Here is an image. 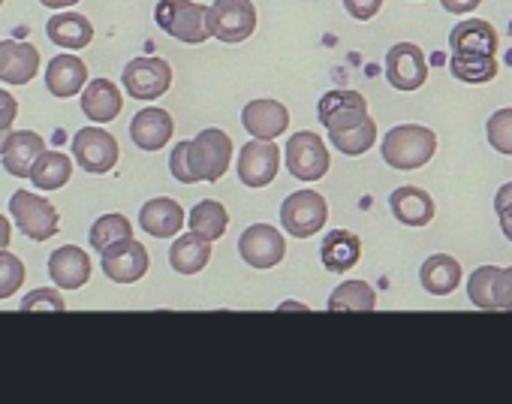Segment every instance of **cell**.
Instances as JSON below:
<instances>
[{
    "label": "cell",
    "mask_w": 512,
    "mask_h": 404,
    "mask_svg": "<svg viewBox=\"0 0 512 404\" xmlns=\"http://www.w3.org/2000/svg\"><path fill=\"white\" fill-rule=\"evenodd\" d=\"M121 148L118 139L103 130V127H82L73 136V160L88 172V175H106L118 166Z\"/></svg>",
    "instance_id": "obj_9"
},
{
    "label": "cell",
    "mask_w": 512,
    "mask_h": 404,
    "mask_svg": "<svg viewBox=\"0 0 512 404\" xmlns=\"http://www.w3.org/2000/svg\"><path fill=\"white\" fill-rule=\"evenodd\" d=\"M494 302H497V311H512V266L500 269L494 281Z\"/></svg>",
    "instance_id": "obj_40"
},
{
    "label": "cell",
    "mask_w": 512,
    "mask_h": 404,
    "mask_svg": "<svg viewBox=\"0 0 512 404\" xmlns=\"http://www.w3.org/2000/svg\"><path fill=\"white\" fill-rule=\"evenodd\" d=\"M241 124L253 139H278L290 127V112L278 100H250L241 109Z\"/></svg>",
    "instance_id": "obj_17"
},
{
    "label": "cell",
    "mask_w": 512,
    "mask_h": 404,
    "mask_svg": "<svg viewBox=\"0 0 512 404\" xmlns=\"http://www.w3.org/2000/svg\"><path fill=\"white\" fill-rule=\"evenodd\" d=\"M208 31L220 43H244L256 31V7L250 0H214L208 7Z\"/></svg>",
    "instance_id": "obj_7"
},
{
    "label": "cell",
    "mask_w": 512,
    "mask_h": 404,
    "mask_svg": "<svg viewBox=\"0 0 512 404\" xmlns=\"http://www.w3.org/2000/svg\"><path fill=\"white\" fill-rule=\"evenodd\" d=\"M449 73L464 82V85H488L497 76V61L494 55H452L449 58Z\"/></svg>",
    "instance_id": "obj_32"
},
{
    "label": "cell",
    "mask_w": 512,
    "mask_h": 404,
    "mask_svg": "<svg viewBox=\"0 0 512 404\" xmlns=\"http://www.w3.org/2000/svg\"><path fill=\"white\" fill-rule=\"evenodd\" d=\"M154 22L163 34L184 46H202L211 40L208 7L196 4V0H160L154 7Z\"/></svg>",
    "instance_id": "obj_2"
},
{
    "label": "cell",
    "mask_w": 512,
    "mask_h": 404,
    "mask_svg": "<svg viewBox=\"0 0 512 404\" xmlns=\"http://www.w3.org/2000/svg\"><path fill=\"white\" fill-rule=\"evenodd\" d=\"M500 269L497 266H479L470 278H467V296L476 308L482 311H497L494 302V281H497Z\"/></svg>",
    "instance_id": "obj_35"
},
{
    "label": "cell",
    "mask_w": 512,
    "mask_h": 404,
    "mask_svg": "<svg viewBox=\"0 0 512 404\" xmlns=\"http://www.w3.org/2000/svg\"><path fill=\"white\" fill-rule=\"evenodd\" d=\"M211 260V242L202 239L199 233H184V236H175L172 248H169V266L178 272V275H196L208 266Z\"/></svg>",
    "instance_id": "obj_28"
},
{
    "label": "cell",
    "mask_w": 512,
    "mask_h": 404,
    "mask_svg": "<svg viewBox=\"0 0 512 404\" xmlns=\"http://www.w3.org/2000/svg\"><path fill=\"white\" fill-rule=\"evenodd\" d=\"M281 311H308V305H302V302H284Z\"/></svg>",
    "instance_id": "obj_48"
},
{
    "label": "cell",
    "mask_w": 512,
    "mask_h": 404,
    "mask_svg": "<svg viewBox=\"0 0 512 404\" xmlns=\"http://www.w3.org/2000/svg\"><path fill=\"white\" fill-rule=\"evenodd\" d=\"M389 212L404 227H428L437 215V206L428 190H422L416 184H401L389 196Z\"/></svg>",
    "instance_id": "obj_15"
},
{
    "label": "cell",
    "mask_w": 512,
    "mask_h": 404,
    "mask_svg": "<svg viewBox=\"0 0 512 404\" xmlns=\"http://www.w3.org/2000/svg\"><path fill=\"white\" fill-rule=\"evenodd\" d=\"M419 284L428 296H452L461 287V263L449 254H431L419 266Z\"/></svg>",
    "instance_id": "obj_26"
},
{
    "label": "cell",
    "mask_w": 512,
    "mask_h": 404,
    "mask_svg": "<svg viewBox=\"0 0 512 404\" xmlns=\"http://www.w3.org/2000/svg\"><path fill=\"white\" fill-rule=\"evenodd\" d=\"M485 139L497 154L512 157V109H497L485 124Z\"/></svg>",
    "instance_id": "obj_36"
},
{
    "label": "cell",
    "mask_w": 512,
    "mask_h": 404,
    "mask_svg": "<svg viewBox=\"0 0 512 404\" xmlns=\"http://www.w3.org/2000/svg\"><path fill=\"white\" fill-rule=\"evenodd\" d=\"M40 73V52L31 43L0 40V82L28 85Z\"/></svg>",
    "instance_id": "obj_19"
},
{
    "label": "cell",
    "mask_w": 512,
    "mask_h": 404,
    "mask_svg": "<svg viewBox=\"0 0 512 404\" xmlns=\"http://www.w3.org/2000/svg\"><path fill=\"white\" fill-rule=\"evenodd\" d=\"M121 82L133 100L151 103V100H160L172 88V67L163 58H133L124 67Z\"/></svg>",
    "instance_id": "obj_10"
},
{
    "label": "cell",
    "mask_w": 512,
    "mask_h": 404,
    "mask_svg": "<svg viewBox=\"0 0 512 404\" xmlns=\"http://www.w3.org/2000/svg\"><path fill=\"white\" fill-rule=\"evenodd\" d=\"M497 218H500V233L512 242V206L503 209V212H497Z\"/></svg>",
    "instance_id": "obj_46"
},
{
    "label": "cell",
    "mask_w": 512,
    "mask_h": 404,
    "mask_svg": "<svg viewBox=\"0 0 512 404\" xmlns=\"http://www.w3.org/2000/svg\"><path fill=\"white\" fill-rule=\"evenodd\" d=\"M85 85H88V67H85L82 58L58 55V58L49 61V67H46V88H49L52 97H61V100L76 97V94L85 91Z\"/></svg>",
    "instance_id": "obj_22"
},
{
    "label": "cell",
    "mask_w": 512,
    "mask_h": 404,
    "mask_svg": "<svg viewBox=\"0 0 512 404\" xmlns=\"http://www.w3.org/2000/svg\"><path fill=\"white\" fill-rule=\"evenodd\" d=\"M326 221H329V202L317 190H296L281 206V224L293 239L317 236L326 227Z\"/></svg>",
    "instance_id": "obj_5"
},
{
    "label": "cell",
    "mask_w": 512,
    "mask_h": 404,
    "mask_svg": "<svg viewBox=\"0 0 512 404\" xmlns=\"http://www.w3.org/2000/svg\"><path fill=\"white\" fill-rule=\"evenodd\" d=\"M184 224H187V215L181 209V202L169 196L148 199L139 209V227L154 239H175L184 230Z\"/></svg>",
    "instance_id": "obj_18"
},
{
    "label": "cell",
    "mask_w": 512,
    "mask_h": 404,
    "mask_svg": "<svg viewBox=\"0 0 512 404\" xmlns=\"http://www.w3.org/2000/svg\"><path fill=\"white\" fill-rule=\"evenodd\" d=\"M22 311H67V299L52 287H40L22 299Z\"/></svg>",
    "instance_id": "obj_38"
},
{
    "label": "cell",
    "mask_w": 512,
    "mask_h": 404,
    "mask_svg": "<svg viewBox=\"0 0 512 404\" xmlns=\"http://www.w3.org/2000/svg\"><path fill=\"white\" fill-rule=\"evenodd\" d=\"M46 151V142L40 139V133L34 130H13L4 148V169L16 178H31L34 163L40 160V154Z\"/></svg>",
    "instance_id": "obj_25"
},
{
    "label": "cell",
    "mask_w": 512,
    "mask_h": 404,
    "mask_svg": "<svg viewBox=\"0 0 512 404\" xmlns=\"http://www.w3.org/2000/svg\"><path fill=\"white\" fill-rule=\"evenodd\" d=\"M317 118L329 133L353 130L368 118V100L359 91H350V88L329 91L317 103Z\"/></svg>",
    "instance_id": "obj_12"
},
{
    "label": "cell",
    "mask_w": 512,
    "mask_h": 404,
    "mask_svg": "<svg viewBox=\"0 0 512 404\" xmlns=\"http://www.w3.org/2000/svg\"><path fill=\"white\" fill-rule=\"evenodd\" d=\"M238 254L250 269L269 272L284 263L287 257V239L272 224H250L238 239Z\"/></svg>",
    "instance_id": "obj_8"
},
{
    "label": "cell",
    "mask_w": 512,
    "mask_h": 404,
    "mask_svg": "<svg viewBox=\"0 0 512 404\" xmlns=\"http://www.w3.org/2000/svg\"><path fill=\"white\" fill-rule=\"evenodd\" d=\"M124 239H133V224L124 218V215H103L91 224V233H88V242L94 251H106Z\"/></svg>",
    "instance_id": "obj_33"
},
{
    "label": "cell",
    "mask_w": 512,
    "mask_h": 404,
    "mask_svg": "<svg viewBox=\"0 0 512 404\" xmlns=\"http://www.w3.org/2000/svg\"><path fill=\"white\" fill-rule=\"evenodd\" d=\"M172 133H175V121L160 106H145L130 121V139H133V145L139 151H160V148H166Z\"/></svg>",
    "instance_id": "obj_16"
},
{
    "label": "cell",
    "mask_w": 512,
    "mask_h": 404,
    "mask_svg": "<svg viewBox=\"0 0 512 404\" xmlns=\"http://www.w3.org/2000/svg\"><path fill=\"white\" fill-rule=\"evenodd\" d=\"M479 4H482V0H440V7H443L446 13H452V16H467V13H473Z\"/></svg>",
    "instance_id": "obj_43"
},
{
    "label": "cell",
    "mask_w": 512,
    "mask_h": 404,
    "mask_svg": "<svg viewBox=\"0 0 512 404\" xmlns=\"http://www.w3.org/2000/svg\"><path fill=\"white\" fill-rule=\"evenodd\" d=\"M187 157H190V169H193L196 181L214 184L226 175V169L232 163V139L220 127H205L190 139Z\"/></svg>",
    "instance_id": "obj_3"
},
{
    "label": "cell",
    "mask_w": 512,
    "mask_h": 404,
    "mask_svg": "<svg viewBox=\"0 0 512 404\" xmlns=\"http://www.w3.org/2000/svg\"><path fill=\"white\" fill-rule=\"evenodd\" d=\"M374 308H377V293L371 284L359 278L341 281L329 296V311H374Z\"/></svg>",
    "instance_id": "obj_31"
},
{
    "label": "cell",
    "mask_w": 512,
    "mask_h": 404,
    "mask_svg": "<svg viewBox=\"0 0 512 404\" xmlns=\"http://www.w3.org/2000/svg\"><path fill=\"white\" fill-rule=\"evenodd\" d=\"M238 178L244 187H269L278 178L281 169V148L275 145V139H253L238 151Z\"/></svg>",
    "instance_id": "obj_11"
},
{
    "label": "cell",
    "mask_w": 512,
    "mask_h": 404,
    "mask_svg": "<svg viewBox=\"0 0 512 404\" xmlns=\"http://www.w3.org/2000/svg\"><path fill=\"white\" fill-rule=\"evenodd\" d=\"M437 154V133L422 124H398L383 136V160L392 169L410 172L431 163Z\"/></svg>",
    "instance_id": "obj_1"
},
{
    "label": "cell",
    "mask_w": 512,
    "mask_h": 404,
    "mask_svg": "<svg viewBox=\"0 0 512 404\" xmlns=\"http://www.w3.org/2000/svg\"><path fill=\"white\" fill-rule=\"evenodd\" d=\"M187 227L193 233H199L202 239L217 242L229 230V212L223 209V202H217V199H202V202H196V206L190 209Z\"/></svg>",
    "instance_id": "obj_29"
},
{
    "label": "cell",
    "mask_w": 512,
    "mask_h": 404,
    "mask_svg": "<svg viewBox=\"0 0 512 404\" xmlns=\"http://www.w3.org/2000/svg\"><path fill=\"white\" fill-rule=\"evenodd\" d=\"M46 37L58 46V49H70L79 52L85 46H91L94 40V25L73 10H58L49 22H46Z\"/></svg>",
    "instance_id": "obj_23"
},
{
    "label": "cell",
    "mask_w": 512,
    "mask_h": 404,
    "mask_svg": "<svg viewBox=\"0 0 512 404\" xmlns=\"http://www.w3.org/2000/svg\"><path fill=\"white\" fill-rule=\"evenodd\" d=\"M22 284H25V263L10 251H0V299L16 296Z\"/></svg>",
    "instance_id": "obj_37"
},
{
    "label": "cell",
    "mask_w": 512,
    "mask_h": 404,
    "mask_svg": "<svg viewBox=\"0 0 512 404\" xmlns=\"http://www.w3.org/2000/svg\"><path fill=\"white\" fill-rule=\"evenodd\" d=\"M124 109V97L121 88L112 79H91L82 91V112L94 121V124H109L121 115Z\"/></svg>",
    "instance_id": "obj_24"
},
{
    "label": "cell",
    "mask_w": 512,
    "mask_h": 404,
    "mask_svg": "<svg viewBox=\"0 0 512 404\" xmlns=\"http://www.w3.org/2000/svg\"><path fill=\"white\" fill-rule=\"evenodd\" d=\"M16 118H19V103H16V97H13L10 91L0 88V130H13Z\"/></svg>",
    "instance_id": "obj_42"
},
{
    "label": "cell",
    "mask_w": 512,
    "mask_h": 404,
    "mask_svg": "<svg viewBox=\"0 0 512 404\" xmlns=\"http://www.w3.org/2000/svg\"><path fill=\"white\" fill-rule=\"evenodd\" d=\"M10 133H13V130H0V154H4V148H7V139H10Z\"/></svg>",
    "instance_id": "obj_49"
},
{
    "label": "cell",
    "mask_w": 512,
    "mask_h": 404,
    "mask_svg": "<svg viewBox=\"0 0 512 404\" xmlns=\"http://www.w3.org/2000/svg\"><path fill=\"white\" fill-rule=\"evenodd\" d=\"M386 79L395 91H419L428 79L425 52L416 43H395L386 55Z\"/></svg>",
    "instance_id": "obj_13"
},
{
    "label": "cell",
    "mask_w": 512,
    "mask_h": 404,
    "mask_svg": "<svg viewBox=\"0 0 512 404\" xmlns=\"http://www.w3.org/2000/svg\"><path fill=\"white\" fill-rule=\"evenodd\" d=\"M320 260L329 272H350L362 260V239L350 230H332L320 245Z\"/></svg>",
    "instance_id": "obj_27"
},
{
    "label": "cell",
    "mask_w": 512,
    "mask_h": 404,
    "mask_svg": "<svg viewBox=\"0 0 512 404\" xmlns=\"http://www.w3.org/2000/svg\"><path fill=\"white\" fill-rule=\"evenodd\" d=\"M287 169L293 178L299 181H320L326 178L329 166H332V154L323 142V136H317L314 130H299L287 139Z\"/></svg>",
    "instance_id": "obj_6"
},
{
    "label": "cell",
    "mask_w": 512,
    "mask_h": 404,
    "mask_svg": "<svg viewBox=\"0 0 512 404\" xmlns=\"http://www.w3.org/2000/svg\"><path fill=\"white\" fill-rule=\"evenodd\" d=\"M509 206H512V181L497 190V196H494V212H503Z\"/></svg>",
    "instance_id": "obj_44"
},
{
    "label": "cell",
    "mask_w": 512,
    "mask_h": 404,
    "mask_svg": "<svg viewBox=\"0 0 512 404\" xmlns=\"http://www.w3.org/2000/svg\"><path fill=\"white\" fill-rule=\"evenodd\" d=\"M10 215H13L19 233L34 242H46L61 230L58 209L49 199H43L40 193H31V190H16L10 196Z\"/></svg>",
    "instance_id": "obj_4"
},
{
    "label": "cell",
    "mask_w": 512,
    "mask_h": 404,
    "mask_svg": "<svg viewBox=\"0 0 512 404\" xmlns=\"http://www.w3.org/2000/svg\"><path fill=\"white\" fill-rule=\"evenodd\" d=\"M43 7H49V10H67V7H76L79 0H40Z\"/></svg>",
    "instance_id": "obj_47"
},
{
    "label": "cell",
    "mask_w": 512,
    "mask_h": 404,
    "mask_svg": "<svg viewBox=\"0 0 512 404\" xmlns=\"http://www.w3.org/2000/svg\"><path fill=\"white\" fill-rule=\"evenodd\" d=\"M329 139H332V145H335L341 154H347V157H359V154L371 151V145L377 142V124H374V118L368 115L359 127H353V130H341V133H329Z\"/></svg>",
    "instance_id": "obj_34"
},
{
    "label": "cell",
    "mask_w": 512,
    "mask_h": 404,
    "mask_svg": "<svg viewBox=\"0 0 512 404\" xmlns=\"http://www.w3.org/2000/svg\"><path fill=\"white\" fill-rule=\"evenodd\" d=\"M0 7H4V0H0Z\"/></svg>",
    "instance_id": "obj_50"
},
{
    "label": "cell",
    "mask_w": 512,
    "mask_h": 404,
    "mask_svg": "<svg viewBox=\"0 0 512 404\" xmlns=\"http://www.w3.org/2000/svg\"><path fill=\"white\" fill-rule=\"evenodd\" d=\"M187 148H190V139L187 142H178L169 154V172L181 181V184H196V175L190 169V157H187Z\"/></svg>",
    "instance_id": "obj_39"
},
{
    "label": "cell",
    "mask_w": 512,
    "mask_h": 404,
    "mask_svg": "<svg viewBox=\"0 0 512 404\" xmlns=\"http://www.w3.org/2000/svg\"><path fill=\"white\" fill-rule=\"evenodd\" d=\"M449 46L452 55H497V31L485 19H464L449 31Z\"/></svg>",
    "instance_id": "obj_21"
},
{
    "label": "cell",
    "mask_w": 512,
    "mask_h": 404,
    "mask_svg": "<svg viewBox=\"0 0 512 404\" xmlns=\"http://www.w3.org/2000/svg\"><path fill=\"white\" fill-rule=\"evenodd\" d=\"M344 7L356 22H371L380 13L383 0H344Z\"/></svg>",
    "instance_id": "obj_41"
},
{
    "label": "cell",
    "mask_w": 512,
    "mask_h": 404,
    "mask_svg": "<svg viewBox=\"0 0 512 404\" xmlns=\"http://www.w3.org/2000/svg\"><path fill=\"white\" fill-rule=\"evenodd\" d=\"M73 178V160L64 151H43L40 160L31 169V181L37 190H61Z\"/></svg>",
    "instance_id": "obj_30"
},
{
    "label": "cell",
    "mask_w": 512,
    "mask_h": 404,
    "mask_svg": "<svg viewBox=\"0 0 512 404\" xmlns=\"http://www.w3.org/2000/svg\"><path fill=\"white\" fill-rule=\"evenodd\" d=\"M10 239H13V224L4 215H0V251L10 248Z\"/></svg>",
    "instance_id": "obj_45"
},
{
    "label": "cell",
    "mask_w": 512,
    "mask_h": 404,
    "mask_svg": "<svg viewBox=\"0 0 512 404\" xmlns=\"http://www.w3.org/2000/svg\"><path fill=\"white\" fill-rule=\"evenodd\" d=\"M49 275L58 284V290H79L91 281V257L85 248L64 245L52 251L49 257Z\"/></svg>",
    "instance_id": "obj_20"
},
{
    "label": "cell",
    "mask_w": 512,
    "mask_h": 404,
    "mask_svg": "<svg viewBox=\"0 0 512 404\" xmlns=\"http://www.w3.org/2000/svg\"><path fill=\"white\" fill-rule=\"evenodd\" d=\"M103 272L109 281L115 284H136L148 275V266H151V257H148V248L136 239H124L112 248L103 251Z\"/></svg>",
    "instance_id": "obj_14"
}]
</instances>
